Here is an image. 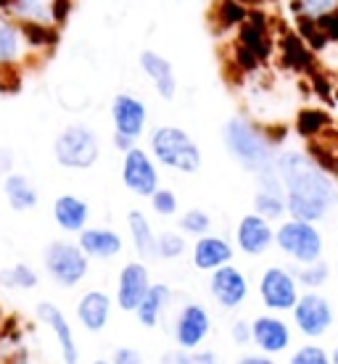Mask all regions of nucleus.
<instances>
[{
	"instance_id": "obj_1",
	"label": "nucleus",
	"mask_w": 338,
	"mask_h": 364,
	"mask_svg": "<svg viewBox=\"0 0 338 364\" xmlns=\"http://www.w3.org/2000/svg\"><path fill=\"white\" fill-rule=\"evenodd\" d=\"M275 169L285 188V211L293 219L317 222L338 203V191L328 172L299 151L275 156Z\"/></svg>"
},
{
	"instance_id": "obj_2",
	"label": "nucleus",
	"mask_w": 338,
	"mask_h": 364,
	"mask_svg": "<svg viewBox=\"0 0 338 364\" xmlns=\"http://www.w3.org/2000/svg\"><path fill=\"white\" fill-rule=\"evenodd\" d=\"M222 143L228 148V154L236 159L246 172L259 174L275 166V143L270 132L256 127L251 119L233 117L222 127Z\"/></svg>"
},
{
	"instance_id": "obj_3",
	"label": "nucleus",
	"mask_w": 338,
	"mask_h": 364,
	"mask_svg": "<svg viewBox=\"0 0 338 364\" xmlns=\"http://www.w3.org/2000/svg\"><path fill=\"white\" fill-rule=\"evenodd\" d=\"M148 154L156 159V164L167 166L177 174H196L204 164L199 143L191 132L177 124H162L148 137Z\"/></svg>"
},
{
	"instance_id": "obj_4",
	"label": "nucleus",
	"mask_w": 338,
	"mask_h": 364,
	"mask_svg": "<svg viewBox=\"0 0 338 364\" xmlns=\"http://www.w3.org/2000/svg\"><path fill=\"white\" fill-rule=\"evenodd\" d=\"M53 159L61 169H69V172L93 169L101 159V140L88 124H69L56 135Z\"/></svg>"
},
{
	"instance_id": "obj_5",
	"label": "nucleus",
	"mask_w": 338,
	"mask_h": 364,
	"mask_svg": "<svg viewBox=\"0 0 338 364\" xmlns=\"http://www.w3.org/2000/svg\"><path fill=\"white\" fill-rule=\"evenodd\" d=\"M43 269L58 288L72 291L90 272V259L85 256L80 243L72 240H51L43 251Z\"/></svg>"
},
{
	"instance_id": "obj_6",
	"label": "nucleus",
	"mask_w": 338,
	"mask_h": 364,
	"mask_svg": "<svg viewBox=\"0 0 338 364\" xmlns=\"http://www.w3.org/2000/svg\"><path fill=\"white\" fill-rule=\"evenodd\" d=\"M275 246L285 256H291L299 264H312L322 256V235L317 232L315 222L304 219H288L275 230Z\"/></svg>"
},
{
	"instance_id": "obj_7",
	"label": "nucleus",
	"mask_w": 338,
	"mask_h": 364,
	"mask_svg": "<svg viewBox=\"0 0 338 364\" xmlns=\"http://www.w3.org/2000/svg\"><path fill=\"white\" fill-rule=\"evenodd\" d=\"M122 185L137 198H151V193L162 185L159 164L146 148H130L122 154Z\"/></svg>"
},
{
	"instance_id": "obj_8",
	"label": "nucleus",
	"mask_w": 338,
	"mask_h": 364,
	"mask_svg": "<svg viewBox=\"0 0 338 364\" xmlns=\"http://www.w3.org/2000/svg\"><path fill=\"white\" fill-rule=\"evenodd\" d=\"M209 336H211V314L206 311V306L196 304V301L185 304L172 322L174 346L193 351V348H201V343Z\"/></svg>"
},
{
	"instance_id": "obj_9",
	"label": "nucleus",
	"mask_w": 338,
	"mask_h": 364,
	"mask_svg": "<svg viewBox=\"0 0 338 364\" xmlns=\"http://www.w3.org/2000/svg\"><path fill=\"white\" fill-rule=\"evenodd\" d=\"M35 314L53 333L56 343H58V354H61V364H83V351L77 346L74 328L72 322L66 319L64 311H61V306H56L53 301H40Z\"/></svg>"
},
{
	"instance_id": "obj_10",
	"label": "nucleus",
	"mask_w": 338,
	"mask_h": 364,
	"mask_svg": "<svg viewBox=\"0 0 338 364\" xmlns=\"http://www.w3.org/2000/svg\"><path fill=\"white\" fill-rule=\"evenodd\" d=\"M259 296L270 311H291L299 301V282H296L293 272H288L283 267H270L262 272Z\"/></svg>"
},
{
	"instance_id": "obj_11",
	"label": "nucleus",
	"mask_w": 338,
	"mask_h": 364,
	"mask_svg": "<svg viewBox=\"0 0 338 364\" xmlns=\"http://www.w3.org/2000/svg\"><path fill=\"white\" fill-rule=\"evenodd\" d=\"M111 124L119 135L140 140L148 127V106L132 92H117L111 100Z\"/></svg>"
},
{
	"instance_id": "obj_12",
	"label": "nucleus",
	"mask_w": 338,
	"mask_h": 364,
	"mask_svg": "<svg viewBox=\"0 0 338 364\" xmlns=\"http://www.w3.org/2000/svg\"><path fill=\"white\" fill-rule=\"evenodd\" d=\"M209 296L222 309H238L248 299V280L233 262L209 272Z\"/></svg>"
},
{
	"instance_id": "obj_13",
	"label": "nucleus",
	"mask_w": 338,
	"mask_h": 364,
	"mask_svg": "<svg viewBox=\"0 0 338 364\" xmlns=\"http://www.w3.org/2000/svg\"><path fill=\"white\" fill-rule=\"evenodd\" d=\"M151 272H148L146 262H127L117 274V293H114V304L122 311H135L137 304L151 288Z\"/></svg>"
},
{
	"instance_id": "obj_14",
	"label": "nucleus",
	"mask_w": 338,
	"mask_h": 364,
	"mask_svg": "<svg viewBox=\"0 0 338 364\" xmlns=\"http://www.w3.org/2000/svg\"><path fill=\"white\" fill-rule=\"evenodd\" d=\"M293 322L307 338H320L333 325V309L320 293H304L293 306Z\"/></svg>"
},
{
	"instance_id": "obj_15",
	"label": "nucleus",
	"mask_w": 338,
	"mask_h": 364,
	"mask_svg": "<svg viewBox=\"0 0 338 364\" xmlns=\"http://www.w3.org/2000/svg\"><path fill=\"white\" fill-rule=\"evenodd\" d=\"M111 311H114V299L106 291H98V288L85 291L80 296V301H77V306H74L80 328L85 333H93V336H98V333L109 328Z\"/></svg>"
},
{
	"instance_id": "obj_16",
	"label": "nucleus",
	"mask_w": 338,
	"mask_h": 364,
	"mask_svg": "<svg viewBox=\"0 0 338 364\" xmlns=\"http://www.w3.org/2000/svg\"><path fill=\"white\" fill-rule=\"evenodd\" d=\"M259 188L254 193V211L265 219H280L285 214V188L275 166L256 174Z\"/></svg>"
},
{
	"instance_id": "obj_17",
	"label": "nucleus",
	"mask_w": 338,
	"mask_h": 364,
	"mask_svg": "<svg viewBox=\"0 0 338 364\" xmlns=\"http://www.w3.org/2000/svg\"><path fill=\"white\" fill-rule=\"evenodd\" d=\"M275 243V230L270 225V219L259 217V214H246L238 222L236 228V246L246 256H262L270 251Z\"/></svg>"
},
{
	"instance_id": "obj_18",
	"label": "nucleus",
	"mask_w": 338,
	"mask_h": 364,
	"mask_svg": "<svg viewBox=\"0 0 338 364\" xmlns=\"http://www.w3.org/2000/svg\"><path fill=\"white\" fill-rule=\"evenodd\" d=\"M77 243L88 259H98V262H111L125 251V237L114 228H90L88 225L83 232H77Z\"/></svg>"
},
{
	"instance_id": "obj_19",
	"label": "nucleus",
	"mask_w": 338,
	"mask_h": 364,
	"mask_svg": "<svg viewBox=\"0 0 338 364\" xmlns=\"http://www.w3.org/2000/svg\"><path fill=\"white\" fill-rule=\"evenodd\" d=\"M233 262V243L225 240L222 235H201L196 237V243L191 248V264L199 272H214L220 267Z\"/></svg>"
},
{
	"instance_id": "obj_20",
	"label": "nucleus",
	"mask_w": 338,
	"mask_h": 364,
	"mask_svg": "<svg viewBox=\"0 0 338 364\" xmlns=\"http://www.w3.org/2000/svg\"><path fill=\"white\" fill-rule=\"evenodd\" d=\"M140 69H143V74L151 80L159 98L162 100L177 98V77H174V66L167 55L148 48V50L140 53Z\"/></svg>"
},
{
	"instance_id": "obj_21",
	"label": "nucleus",
	"mask_w": 338,
	"mask_h": 364,
	"mask_svg": "<svg viewBox=\"0 0 338 364\" xmlns=\"http://www.w3.org/2000/svg\"><path fill=\"white\" fill-rule=\"evenodd\" d=\"M251 341L262 354H280L291 343V328L275 314H262L251 322Z\"/></svg>"
},
{
	"instance_id": "obj_22",
	"label": "nucleus",
	"mask_w": 338,
	"mask_h": 364,
	"mask_svg": "<svg viewBox=\"0 0 338 364\" xmlns=\"http://www.w3.org/2000/svg\"><path fill=\"white\" fill-rule=\"evenodd\" d=\"M53 222L58 230H64V232H83L88 228V222H90V203L80 196H74V193H61L58 198L53 200Z\"/></svg>"
},
{
	"instance_id": "obj_23",
	"label": "nucleus",
	"mask_w": 338,
	"mask_h": 364,
	"mask_svg": "<svg viewBox=\"0 0 338 364\" xmlns=\"http://www.w3.org/2000/svg\"><path fill=\"white\" fill-rule=\"evenodd\" d=\"M238 43L248 48L259 61H267L273 55V37L267 29V16L262 11H248L246 21L238 27Z\"/></svg>"
},
{
	"instance_id": "obj_24",
	"label": "nucleus",
	"mask_w": 338,
	"mask_h": 364,
	"mask_svg": "<svg viewBox=\"0 0 338 364\" xmlns=\"http://www.w3.org/2000/svg\"><path fill=\"white\" fill-rule=\"evenodd\" d=\"M172 299H174V293L167 282H151L148 293L143 296V301L137 304V309L132 311L137 319V325L146 330L159 328V322H162V317H164L167 306L172 304Z\"/></svg>"
},
{
	"instance_id": "obj_25",
	"label": "nucleus",
	"mask_w": 338,
	"mask_h": 364,
	"mask_svg": "<svg viewBox=\"0 0 338 364\" xmlns=\"http://www.w3.org/2000/svg\"><path fill=\"white\" fill-rule=\"evenodd\" d=\"M3 198H6L11 211L24 214V211L37 209V203H40V191H37L35 182L29 180L27 174L11 172L3 177Z\"/></svg>"
},
{
	"instance_id": "obj_26",
	"label": "nucleus",
	"mask_w": 338,
	"mask_h": 364,
	"mask_svg": "<svg viewBox=\"0 0 338 364\" xmlns=\"http://www.w3.org/2000/svg\"><path fill=\"white\" fill-rule=\"evenodd\" d=\"M127 232H130V243L135 248L137 259H140V262H154L156 235H159V232L154 230L146 211H140V209L127 211Z\"/></svg>"
},
{
	"instance_id": "obj_27",
	"label": "nucleus",
	"mask_w": 338,
	"mask_h": 364,
	"mask_svg": "<svg viewBox=\"0 0 338 364\" xmlns=\"http://www.w3.org/2000/svg\"><path fill=\"white\" fill-rule=\"evenodd\" d=\"M24 55L21 29L9 14L0 11V66H14Z\"/></svg>"
},
{
	"instance_id": "obj_28",
	"label": "nucleus",
	"mask_w": 338,
	"mask_h": 364,
	"mask_svg": "<svg viewBox=\"0 0 338 364\" xmlns=\"http://www.w3.org/2000/svg\"><path fill=\"white\" fill-rule=\"evenodd\" d=\"M16 24H53V9L51 0H11L6 11Z\"/></svg>"
},
{
	"instance_id": "obj_29",
	"label": "nucleus",
	"mask_w": 338,
	"mask_h": 364,
	"mask_svg": "<svg viewBox=\"0 0 338 364\" xmlns=\"http://www.w3.org/2000/svg\"><path fill=\"white\" fill-rule=\"evenodd\" d=\"M0 285L6 291H35L40 285V274L27 262H16V264L0 269Z\"/></svg>"
},
{
	"instance_id": "obj_30",
	"label": "nucleus",
	"mask_w": 338,
	"mask_h": 364,
	"mask_svg": "<svg viewBox=\"0 0 338 364\" xmlns=\"http://www.w3.org/2000/svg\"><path fill=\"white\" fill-rule=\"evenodd\" d=\"M280 50H283V64L288 69H312L315 66L312 50L296 32H285L280 40Z\"/></svg>"
},
{
	"instance_id": "obj_31",
	"label": "nucleus",
	"mask_w": 338,
	"mask_h": 364,
	"mask_svg": "<svg viewBox=\"0 0 338 364\" xmlns=\"http://www.w3.org/2000/svg\"><path fill=\"white\" fill-rule=\"evenodd\" d=\"M188 251V240L180 230H164L156 235V259L162 262H177Z\"/></svg>"
},
{
	"instance_id": "obj_32",
	"label": "nucleus",
	"mask_w": 338,
	"mask_h": 364,
	"mask_svg": "<svg viewBox=\"0 0 338 364\" xmlns=\"http://www.w3.org/2000/svg\"><path fill=\"white\" fill-rule=\"evenodd\" d=\"M159 364H222V359L214 351H206V348H193V351H185V348H169L159 356Z\"/></svg>"
},
{
	"instance_id": "obj_33",
	"label": "nucleus",
	"mask_w": 338,
	"mask_h": 364,
	"mask_svg": "<svg viewBox=\"0 0 338 364\" xmlns=\"http://www.w3.org/2000/svg\"><path fill=\"white\" fill-rule=\"evenodd\" d=\"M177 230L183 235H193V237H201L206 232H211V214L204 209H188L180 214L177 219Z\"/></svg>"
},
{
	"instance_id": "obj_34",
	"label": "nucleus",
	"mask_w": 338,
	"mask_h": 364,
	"mask_svg": "<svg viewBox=\"0 0 338 364\" xmlns=\"http://www.w3.org/2000/svg\"><path fill=\"white\" fill-rule=\"evenodd\" d=\"M248 16V9L241 3V0H220L217 9H214V21L220 24L222 29H233L241 27Z\"/></svg>"
},
{
	"instance_id": "obj_35",
	"label": "nucleus",
	"mask_w": 338,
	"mask_h": 364,
	"mask_svg": "<svg viewBox=\"0 0 338 364\" xmlns=\"http://www.w3.org/2000/svg\"><path fill=\"white\" fill-rule=\"evenodd\" d=\"M330 124V117L322 109H302L296 117V129L302 137H315L320 135L322 129Z\"/></svg>"
},
{
	"instance_id": "obj_36",
	"label": "nucleus",
	"mask_w": 338,
	"mask_h": 364,
	"mask_svg": "<svg viewBox=\"0 0 338 364\" xmlns=\"http://www.w3.org/2000/svg\"><path fill=\"white\" fill-rule=\"evenodd\" d=\"M148 203H151V211H154L156 217H174V214L180 211V198H177V193H174L172 188H162V185L151 193Z\"/></svg>"
},
{
	"instance_id": "obj_37",
	"label": "nucleus",
	"mask_w": 338,
	"mask_h": 364,
	"mask_svg": "<svg viewBox=\"0 0 338 364\" xmlns=\"http://www.w3.org/2000/svg\"><path fill=\"white\" fill-rule=\"evenodd\" d=\"M338 9V0H291V11L293 16L299 18H322L325 14H330V11Z\"/></svg>"
},
{
	"instance_id": "obj_38",
	"label": "nucleus",
	"mask_w": 338,
	"mask_h": 364,
	"mask_svg": "<svg viewBox=\"0 0 338 364\" xmlns=\"http://www.w3.org/2000/svg\"><path fill=\"white\" fill-rule=\"evenodd\" d=\"M296 282L304 285V288H322L328 282V264H322L320 259L312 262V264H302L296 272H293Z\"/></svg>"
},
{
	"instance_id": "obj_39",
	"label": "nucleus",
	"mask_w": 338,
	"mask_h": 364,
	"mask_svg": "<svg viewBox=\"0 0 338 364\" xmlns=\"http://www.w3.org/2000/svg\"><path fill=\"white\" fill-rule=\"evenodd\" d=\"M291 364H333L320 346H304L291 356Z\"/></svg>"
},
{
	"instance_id": "obj_40",
	"label": "nucleus",
	"mask_w": 338,
	"mask_h": 364,
	"mask_svg": "<svg viewBox=\"0 0 338 364\" xmlns=\"http://www.w3.org/2000/svg\"><path fill=\"white\" fill-rule=\"evenodd\" d=\"M233 61H236V66L241 69V72H254L256 66H259V58H256L248 48L241 46V43L233 48Z\"/></svg>"
},
{
	"instance_id": "obj_41",
	"label": "nucleus",
	"mask_w": 338,
	"mask_h": 364,
	"mask_svg": "<svg viewBox=\"0 0 338 364\" xmlns=\"http://www.w3.org/2000/svg\"><path fill=\"white\" fill-rule=\"evenodd\" d=\"M111 364H146V359L135 346H119L111 354Z\"/></svg>"
},
{
	"instance_id": "obj_42",
	"label": "nucleus",
	"mask_w": 338,
	"mask_h": 364,
	"mask_svg": "<svg viewBox=\"0 0 338 364\" xmlns=\"http://www.w3.org/2000/svg\"><path fill=\"white\" fill-rule=\"evenodd\" d=\"M230 338H233V343H238V346L251 343V322H246V319H236V322L230 325Z\"/></svg>"
},
{
	"instance_id": "obj_43",
	"label": "nucleus",
	"mask_w": 338,
	"mask_h": 364,
	"mask_svg": "<svg viewBox=\"0 0 338 364\" xmlns=\"http://www.w3.org/2000/svg\"><path fill=\"white\" fill-rule=\"evenodd\" d=\"M317 27L322 29V35L328 37V43H338V9L317 18Z\"/></svg>"
},
{
	"instance_id": "obj_44",
	"label": "nucleus",
	"mask_w": 338,
	"mask_h": 364,
	"mask_svg": "<svg viewBox=\"0 0 338 364\" xmlns=\"http://www.w3.org/2000/svg\"><path fill=\"white\" fill-rule=\"evenodd\" d=\"M51 9H53V24L61 27L72 14V0H51Z\"/></svg>"
},
{
	"instance_id": "obj_45",
	"label": "nucleus",
	"mask_w": 338,
	"mask_h": 364,
	"mask_svg": "<svg viewBox=\"0 0 338 364\" xmlns=\"http://www.w3.org/2000/svg\"><path fill=\"white\" fill-rule=\"evenodd\" d=\"M14 164H16V159H14V151L6 146H0V180L6 177V174L14 172Z\"/></svg>"
},
{
	"instance_id": "obj_46",
	"label": "nucleus",
	"mask_w": 338,
	"mask_h": 364,
	"mask_svg": "<svg viewBox=\"0 0 338 364\" xmlns=\"http://www.w3.org/2000/svg\"><path fill=\"white\" fill-rule=\"evenodd\" d=\"M111 143H114V148H117L119 154H127L130 148L137 146V140H132V137H127V135H119V132L111 135Z\"/></svg>"
},
{
	"instance_id": "obj_47",
	"label": "nucleus",
	"mask_w": 338,
	"mask_h": 364,
	"mask_svg": "<svg viewBox=\"0 0 338 364\" xmlns=\"http://www.w3.org/2000/svg\"><path fill=\"white\" fill-rule=\"evenodd\" d=\"M312 82H315V87H317V92H320V98L330 100V95H333V87H330V82L322 77V74H315V77H312Z\"/></svg>"
},
{
	"instance_id": "obj_48",
	"label": "nucleus",
	"mask_w": 338,
	"mask_h": 364,
	"mask_svg": "<svg viewBox=\"0 0 338 364\" xmlns=\"http://www.w3.org/2000/svg\"><path fill=\"white\" fill-rule=\"evenodd\" d=\"M238 364H275L270 354H246L238 359Z\"/></svg>"
},
{
	"instance_id": "obj_49",
	"label": "nucleus",
	"mask_w": 338,
	"mask_h": 364,
	"mask_svg": "<svg viewBox=\"0 0 338 364\" xmlns=\"http://www.w3.org/2000/svg\"><path fill=\"white\" fill-rule=\"evenodd\" d=\"M93 364H111V359H95Z\"/></svg>"
},
{
	"instance_id": "obj_50",
	"label": "nucleus",
	"mask_w": 338,
	"mask_h": 364,
	"mask_svg": "<svg viewBox=\"0 0 338 364\" xmlns=\"http://www.w3.org/2000/svg\"><path fill=\"white\" fill-rule=\"evenodd\" d=\"M330 362H333V364H338V348H336V351H333V359H330Z\"/></svg>"
},
{
	"instance_id": "obj_51",
	"label": "nucleus",
	"mask_w": 338,
	"mask_h": 364,
	"mask_svg": "<svg viewBox=\"0 0 338 364\" xmlns=\"http://www.w3.org/2000/svg\"><path fill=\"white\" fill-rule=\"evenodd\" d=\"M0 322H3V309H0Z\"/></svg>"
},
{
	"instance_id": "obj_52",
	"label": "nucleus",
	"mask_w": 338,
	"mask_h": 364,
	"mask_svg": "<svg viewBox=\"0 0 338 364\" xmlns=\"http://www.w3.org/2000/svg\"><path fill=\"white\" fill-rule=\"evenodd\" d=\"M0 364H6V362H0Z\"/></svg>"
}]
</instances>
